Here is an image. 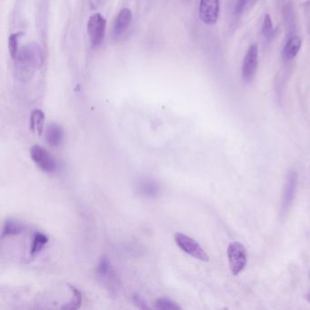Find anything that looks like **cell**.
I'll return each mask as SVG.
<instances>
[{
	"mask_svg": "<svg viewBox=\"0 0 310 310\" xmlns=\"http://www.w3.org/2000/svg\"><path fill=\"white\" fill-rule=\"evenodd\" d=\"M30 155L35 164L40 168L42 171L52 173L57 170L58 163L46 150L39 145H35L30 150Z\"/></svg>",
	"mask_w": 310,
	"mask_h": 310,
	"instance_id": "obj_5",
	"label": "cell"
},
{
	"mask_svg": "<svg viewBox=\"0 0 310 310\" xmlns=\"http://www.w3.org/2000/svg\"><path fill=\"white\" fill-rule=\"evenodd\" d=\"M48 240H49V238L46 234L41 233V232H36L33 235V239H32V243H31L30 254L32 256H37L46 246Z\"/></svg>",
	"mask_w": 310,
	"mask_h": 310,
	"instance_id": "obj_16",
	"label": "cell"
},
{
	"mask_svg": "<svg viewBox=\"0 0 310 310\" xmlns=\"http://www.w3.org/2000/svg\"><path fill=\"white\" fill-rule=\"evenodd\" d=\"M138 190L142 195L147 197H155L159 194V186L156 182L150 179H145L138 185Z\"/></svg>",
	"mask_w": 310,
	"mask_h": 310,
	"instance_id": "obj_15",
	"label": "cell"
},
{
	"mask_svg": "<svg viewBox=\"0 0 310 310\" xmlns=\"http://www.w3.org/2000/svg\"><path fill=\"white\" fill-rule=\"evenodd\" d=\"M26 230V226L14 219H7L3 228L2 237L5 238L11 235H17L21 234Z\"/></svg>",
	"mask_w": 310,
	"mask_h": 310,
	"instance_id": "obj_14",
	"label": "cell"
},
{
	"mask_svg": "<svg viewBox=\"0 0 310 310\" xmlns=\"http://www.w3.org/2000/svg\"><path fill=\"white\" fill-rule=\"evenodd\" d=\"M106 19L101 14L97 13L89 17L87 23V32L93 46H99L103 42L106 33Z\"/></svg>",
	"mask_w": 310,
	"mask_h": 310,
	"instance_id": "obj_6",
	"label": "cell"
},
{
	"mask_svg": "<svg viewBox=\"0 0 310 310\" xmlns=\"http://www.w3.org/2000/svg\"><path fill=\"white\" fill-rule=\"evenodd\" d=\"M132 21V12L128 8H123L117 14L116 17L114 27H113V34L116 37H120L124 34L130 26Z\"/></svg>",
	"mask_w": 310,
	"mask_h": 310,
	"instance_id": "obj_10",
	"label": "cell"
},
{
	"mask_svg": "<svg viewBox=\"0 0 310 310\" xmlns=\"http://www.w3.org/2000/svg\"><path fill=\"white\" fill-rule=\"evenodd\" d=\"M175 241L181 250H183L191 257L206 262L209 260V257L201 246L189 235L182 233H177L175 235Z\"/></svg>",
	"mask_w": 310,
	"mask_h": 310,
	"instance_id": "obj_3",
	"label": "cell"
},
{
	"mask_svg": "<svg viewBox=\"0 0 310 310\" xmlns=\"http://www.w3.org/2000/svg\"><path fill=\"white\" fill-rule=\"evenodd\" d=\"M45 123V114L39 110L35 109L30 116V128L36 135L41 136L44 130Z\"/></svg>",
	"mask_w": 310,
	"mask_h": 310,
	"instance_id": "obj_13",
	"label": "cell"
},
{
	"mask_svg": "<svg viewBox=\"0 0 310 310\" xmlns=\"http://www.w3.org/2000/svg\"><path fill=\"white\" fill-rule=\"evenodd\" d=\"M275 33H276V30L274 29L271 17L270 14H266L263 24H262V35L265 39L268 41L271 40L275 37Z\"/></svg>",
	"mask_w": 310,
	"mask_h": 310,
	"instance_id": "obj_18",
	"label": "cell"
},
{
	"mask_svg": "<svg viewBox=\"0 0 310 310\" xmlns=\"http://www.w3.org/2000/svg\"><path fill=\"white\" fill-rule=\"evenodd\" d=\"M258 0H236L235 6V15L240 16L243 13L250 10Z\"/></svg>",
	"mask_w": 310,
	"mask_h": 310,
	"instance_id": "obj_19",
	"label": "cell"
},
{
	"mask_svg": "<svg viewBox=\"0 0 310 310\" xmlns=\"http://www.w3.org/2000/svg\"><path fill=\"white\" fill-rule=\"evenodd\" d=\"M228 258L233 275H238L247 264V249L240 242H232L228 247Z\"/></svg>",
	"mask_w": 310,
	"mask_h": 310,
	"instance_id": "obj_2",
	"label": "cell"
},
{
	"mask_svg": "<svg viewBox=\"0 0 310 310\" xmlns=\"http://www.w3.org/2000/svg\"><path fill=\"white\" fill-rule=\"evenodd\" d=\"M69 289L72 292V299H70V301L68 304L64 305L63 307L61 308V310H77L80 307L81 303H82V295H81L80 291L78 288L72 287V286H69Z\"/></svg>",
	"mask_w": 310,
	"mask_h": 310,
	"instance_id": "obj_17",
	"label": "cell"
},
{
	"mask_svg": "<svg viewBox=\"0 0 310 310\" xmlns=\"http://www.w3.org/2000/svg\"><path fill=\"white\" fill-rule=\"evenodd\" d=\"M259 66V48L256 44L248 47L242 63L241 74L243 80L250 83L254 79Z\"/></svg>",
	"mask_w": 310,
	"mask_h": 310,
	"instance_id": "obj_4",
	"label": "cell"
},
{
	"mask_svg": "<svg viewBox=\"0 0 310 310\" xmlns=\"http://www.w3.org/2000/svg\"><path fill=\"white\" fill-rule=\"evenodd\" d=\"M219 17V1L218 0H200L199 17L203 23L214 25L217 23Z\"/></svg>",
	"mask_w": 310,
	"mask_h": 310,
	"instance_id": "obj_8",
	"label": "cell"
},
{
	"mask_svg": "<svg viewBox=\"0 0 310 310\" xmlns=\"http://www.w3.org/2000/svg\"><path fill=\"white\" fill-rule=\"evenodd\" d=\"M132 300L134 304L136 305L138 309H141V310H149L150 309V307L148 306L147 302L144 300L143 298L138 294L133 295Z\"/></svg>",
	"mask_w": 310,
	"mask_h": 310,
	"instance_id": "obj_22",
	"label": "cell"
},
{
	"mask_svg": "<svg viewBox=\"0 0 310 310\" xmlns=\"http://www.w3.org/2000/svg\"><path fill=\"white\" fill-rule=\"evenodd\" d=\"M64 138L63 128L61 126L53 123L47 127L46 132V140L52 147H58L62 143Z\"/></svg>",
	"mask_w": 310,
	"mask_h": 310,
	"instance_id": "obj_12",
	"label": "cell"
},
{
	"mask_svg": "<svg viewBox=\"0 0 310 310\" xmlns=\"http://www.w3.org/2000/svg\"><path fill=\"white\" fill-rule=\"evenodd\" d=\"M15 65L17 78L22 82H29L34 77L36 70L40 69L44 62V56L40 46L31 43L18 51Z\"/></svg>",
	"mask_w": 310,
	"mask_h": 310,
	"instance_id": "obj_1",
	"label": "cell"
},
{
	"mask_svg": "<svg viewBox=\"0 0 310 310\" xmlns=\"http://www.w3.org/2000/svg\"><path fill=\"white\" fill-rule=\"evenodd\" d=\"M20 33H16V34H12L9 37V39H8V50H9V54H10V57L13 59L17 58V54H18V39H19V37H20Z\"/></svg>",
	"mask_w": 310,
	"mask_h": 310,
	"instance_id": "obj_21",
	"label": "cell"
},
{
	"mask_svg": "<svg viewBox=\"0 0 310 310\" xmlns=\"http://www.w3.org/2000/svg\"><path fill=\"white\" fill-rule=\"evenodd\" d=\"M301 48V39L298 36L291 37L287 41L286 45L283 48L282 56L286 61H290L297 57L299 50Z\"/></svg>",
	"mask_w": 310,
	"mask_h": 310,
	"instance_id": "obj_11",
	"label": "cell"
},
{
	"mask_svg": "<svg viewBox=\"0 0 310 310\" xmlns=\"http://www.w3.org/2000/svg\"><path fill=\"white\" fill-rule=\"evenodd\" d=\"M307 299H308V300H309V301H310V293L309 294L308 296H307Z\"/></svg>",
	"mask_w": 310,
	"mask_h": 310,
	"instance_id": "obj_23",
	"label": "cell"
},
{
	"mask_svg": "<svg viewBox=\"0 0 310 310\" xmlns=\"http://www.w3.org/2000/svg\"><path fill=\"white\" fill-rule=\"evenodd\" d=\"M297 185V174L291 172L287 178L286 185L283 192V198L281 203V215H285L287 213L288 207H290L294 198L295 190Z\"/></svg>",
	"mask_w": 310,
	"mask_h": 310,
	"instance_id": "obj_9",
	"label": "cell"
},
{
	"mask_svg": "<svg viewBox=\"0 0 310 310\" xmlns=\"http://www.w3.org/2000/svg\"><path fill=\"white\" fill-rule=\"evenodd\" d=\"M96 273L98 279L103 282L104 285L108 286L110 289H116L114 287L117 285V276L111 262L106 256H103L99 260Z\"/></svg>",
	"mask_w": 310,
	"mask_h": 310,
	"instance_id": "obj_7",
	"label": "cell"
},
{
	"mask_svg": "<svg viewBox=\"0 0 310 310\" xmlns=\"http://www.w3.org/2000/svg\"><path fill=\"white\" fill-rule=\"evenodd\" d=\"M155 309L156 310H178L181 308L170 299L161 298L155 301Z\"/></svg>",
	"mask_w": 310,
	"mask_h": 310,
	"instance_id": "obj_20",
	"label": "cell"
}]
</instances>
